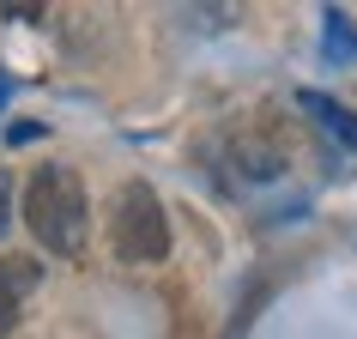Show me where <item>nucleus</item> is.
Segmentation results:
<instances>
[{"label": "nucleus", "instance_id": "obj_5", "mask_svg": "<svg viewBox=\"0 0 357 339\" xmlns=\"http://www.w3.org/2000/svg\"><path fill=\"white\" fill-rule=\"evenodd\" d=\"M357 49V31H351V19H345V13H327V55H351Z\"/></svg>", "mask_w": 357, "mask_h": 339}, {"label": "nucleus", "instance_id": "obj_6", "mask_svg": "<svg viewBox=\"0 0 357 339\" xmlns=\"http://www.w3.org/2000/svg\"><path fill=\"white\" fill-rule=\"evenodd\" d=\"M6 225H13V182L0 176V236H6Z\"/></svg>", "mask_w": 357, "mask_h": 339}, {"label": "nucleus", "instance_id": "obj_1", "mask_svg": "<svg viewBox=\"0 0 357 339\" xmlns=\"http://www.w3.org/2000/svg\"><path fill=\"white\" fill-rule=\"evenodd\" d=\"M24 225L37 230L49 255H79L85 248V182L67 164H43L24 188Z\"/></svg>", "mask_w": 357, "mask_h": 339}, {"label": "nucleus", "instance_id": "obj_3", "mask_svg": "<svg viewBox=\"0 0 357 339\" xmlns=\"http://www.w3.org/2000/svg\"><path fill=\"white\" fill-rule=\"evenodd\" d=\"M43 285V266L37 261H24V255H0V333L19 321L24 297Z\"/></svg>", "mask_w": 357, "mask_h": 339}, {"label": "nucleus", "instance_id": "obj_4", "mask_svg": "<svg viewBox=\"0 0 357 339\" xmlns=\"http://www.w3.org/2000/svg\"><path fill=\"white\" fill-rule=\"evenodd\" d=\"M297 103H303V110H309V115L321 121V128H327V133L339 140V146H345V151L357 158V115L345 110V103H333L327 91H297Z\"/></svg>", "mask_w": 357, "mask_h": 339}, {"label": "nucleus", "instance_id": "obj_2", "mask_svg": "<svg viewBox=\"0 0 357 339\" xmlns=\"http://www.w3.org/2000/svg\"><path fill=\"white\" fill-rule=\"evenodd\" d=\"M109 243L121 261L133 266H158L169 255V218H164V200L151 194V182H128L109 206Z\"/></svg>", "mask_w": 357, "mask_h": 339}]
</instances>
